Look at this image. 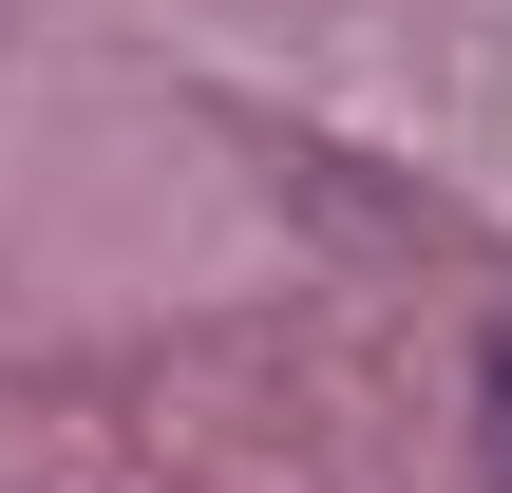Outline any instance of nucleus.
<instances>
[{
	"mask_svg": "<svg viewBox=\"0 0 512 493\" xmlns=\"http://www.w3.org/2000/svg\"><path fill=\"white\" fill-rule=\"evenodd\" d=\"M475 475L512 493V342H494V361H475Z\"/></svg>",
	"mask_w": 512,
	"mask_h": 493,
	"instance_id": "obj_1",
	"label": "nucleus"
}]
</instances>
